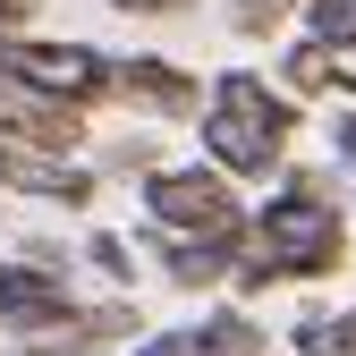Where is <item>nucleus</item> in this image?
Here are the masks:
<instances>
[{"label":"nucleus","mask_w":356,"mask_h":356,"mask_svg":"<svg viewBox=\"0 0 356 356\" xmlns=\"http://www.w3.org/2000/svg\"><path fill=\"white\" fill-rule=\"evenodd\" d=\"M272 76L289 85L305 111L331 102V42H323V34H289V42H280V60H272Z\"/></svg>","instance_id":"f8f14e48"},{"label":"nucleus","mask_w":356,"mask_h":356,"mask_svg":"<svg viewBox=\"0 0 356 356\" xmlns=\"http://www.w3.org/2000/svg\"><path fill=\"white\" fill-rule=\"evenodd\" d=\"M42 17V0H0V34H26Z\"/></svg>","instance_id":"aec40b11"},{"label":"nucleus","mask_w":356,"mask_h":356,"mask_svg":"<svg viewBox=\"0 0 356 356\" xmlns=\"http://www.w3.org/2000/svg\"><path fill=\"white\" fill-rule=\"evenodd\" d=\"M0 195H26V204H51V212H94L102 204V170H94V153L0 145Z\"/></svg>","instance_id":"0eeeda50"},{"label":"nucleus","mask_w":356,"mask_h":356,"mask_svg":"<svg viewBox=\"0 0 356 356\" xmlns=\"http://www.w3.org/2000/svg\"><path fill=\"white\" fill-rule=\"evenodd\" d=\"M348 212H356V187H348Z\"/></svg>","instance_id":"412c9836"},{"label":"nucleus","mask_w":356,"mask_h":356,"mask_svg":"<svg viewBox=\"0 0 356 356\" xmlns=\"http://www.w3.org/2000/svg\"><path fill=\"white\" fill-rule=\"evenodd\" d=\"M161 161H170V153L145 136V127H136V136H111V145L94 136V170H102V187H111V178H127V187H136V178H153Z\"/></svg>","instance_id":"2eb2a0df"},{"label":"nucleus","mask_w":356,"mask_h":356,"mask_svg":"<svg viewBox=\"0 0 356 356\" xmlns=\"http://www.w3.org/2000/svg\"><path fill=\"white\" fill-rule=\"evenodd\" d=\"M323 153H331V170L356 187V102H323Z\"/></svg>","instance_id":"dca6fc26"},{"label":"nucleus","mask_w":356,"mask_h":356,"mask_svg":"<svg viewBox=\"0 0 356 356\" xmlns=\"http://www.w3.org/2000/svg\"><path fill=\"white\" fill-rule=\"evenodd\" d=\"M102 9H119V17H178V9H195V0H102Z\"/></svg>","instance_id":"6ab92c4d"},{"label":"nucleus","mask_w":356,"mask_h":356,"mask_svg":"<svg viewBox=\"0 0 356 356\" xmlns=\"http://www.w3.org/2000/svg\"><path fill=\"white\" fill-rule=\"evenodd\" d=\"M0 145H26V153H94V119L51 102V94H26V85H0Z\"/></svg>","instance_id":"1a4fd4ad"},{"label":"nucleus","mask_w":356,"mask_h":356,"mask_svg":"<svg viewBox=\"0 0 356 356\" xmlns=\"http://www.w3.org/2000/svg\"><path fill=\"white\" fill-rule=\"evenodd\" d=\"M76 272H94V289L102 297H136V280H145V246H136V229H85L76 238Z\"/></svg>","instance_id":"9b49d317"},{"label":"nucleus","mask_w":356,"mask_h":356,"mask_svg":"<svg viewBox=\"0 0 356 356\" xmlns=\"http://www.w3.org/2000/svg\"><path fill=\"white\" fill-rule=\"evenodd\" d=\"M119 356H187V339H178V323H170V331H145L136 348H119Z\"/></svg>","instance_id":"a211bd4d"},{"label":"nucleus","mask_w":356,"mask_h":356,"mask_svg":"<svg viewBox=\"0 0 356 356\" xmlns=\"http://www.w3.org/2000/svg\"><path fill=\"white\" fill-rule=\"evenodd\" d=\"M111 60H119V51H102V42L42 34V26L0 34V85L51 94V102H68V111H85V119H102V111H111Z\"/></svg>","instance_id":"20e7f679"},{"label":"nucleus","mask_w":356,"mask_h":356,"mask_svg":"<svg viewBox=\"0 0 356 356\" xmlns=\"http://www.w3.org/2000/svg\"><path fill=\"white\" fill-rule=\"evenodd\" d=\"M204 94H212V76H195L170 51H119L111 60V111L145 119V127H195Z\"/></svg>","instance_id":"423d86ee"},{"label":"nucleus","mask_w":356,"mask_h":356,"mask_svg":"<svg viewBox=\"0 0 356 356\" xmlns=\"http://www.w3.org/2000/svg\"><path fill=\"white\" fill-rule=\"evenodd\" d=\"M136 246L161 263V280L178 297H229V272H238V238H170V229H145L136 220Z\"/></svg>","instance_id":"6e6552de"},{"label":"nucleus","mask_w":356,"mask_h":356,"mask_svg":"<svg viewBox=\"0 0 356 356\" xmlns=\"http://www.w3.org/2000/svg\"><path fill=\"white\" fill-rule=\"evenodd\" d=\"M297 34H323V42H356V0H305V26Z\"/></svg>","instance_id":"f3484780"},{"label":"nucleus","mask_w":356,"mask_h":356,"mask_svg":"<svg viewBox=\"0 0 356 356\" xmlns=\"http://www.w3.org/2000/svg\"><path fill=\"white\" fill-rule=\"evenodd\" d=\"M297 145H305V102L272 68H212V94L195 111V153L220 178H238L246 195H263L297 161Z\"/></svg>","instance_id":"f03ea898"},{"label":"nucleus","mask_w":356,"mask_h":356,"mask_svg":"<svg viewBox=\"0 0 356 356\" xmlns=\"http://www.w3.org/2000/svg\"><path fill=\"white\" fill-rule=\"evenodd\" d=\"M246 187L220 178L204 153H170L153 178H136V212L145 229H170V238H238L246 229Z\"/></svg>","instance_id":"7ed1b4c3"},{"label":"nucleus","mask_w":356,"mask_h":356,"mask_svg":"<svg viewBox=\"0 0 356 356\" xmlns=\"http://www.w3.org/2000/svg\"><path fill=\"white\" fill-rule=\"evenodd\" d=\"M289 348L297 356H356V305H297V323H289Z\"/></svg>","instance_id":"ddd939ff"},{"label":"nucleus","mask_w":356,"mask_h":356,"mask_svg":"<svg viewBox=\"0 0 356 356\" xmlns=\"http://www.w3.org/2000/svg\"><path fill=\"white\" fill-rule=\"evenodd\" d=\"M85 314V289L76 272H42L26 254H0V339L34 348V339H68Z\"/></svg>","instance_id":"39448f33"},{"label":"nucleus","mask_w":356,"mask_h":356,"mask_svg":"<svg viewBox=\"0 0 356 356\" xmlns=\"http://www.w3.org/2000/svg\"><path fill=\"white\" fill-rule=\"evenodd\" d=\"M220 17L238 42H289L305 26V0H220Z\"/></svg>","instance_id":"4468645a"},{"label":"nucleus","mask_w":356,"mask_h":356,"mask_svg":"<svg viewBox=\"0 0 356 356\" xmlns=\"http://www.w3.org/2000/svg\"><path fill=\"white\" fill-rule=\"evenodd\" d=\"M178 339H187V356H272L263 323L246 314L238 297H212V305H195V323H178Z\"/></svg>","instance_id":"9d476101"},{"label":"nucleus","mask_w":356,"mask_h":356,"mask_svg":"<svg viewBox=\"0 0 356 356\" xmlns=\"http://www.w3.org/2000/svg\"><path fill=\"white\" fill-rule=\"evenodd\" d=\"M356 254V212L331 161H289L272 187L246 204V229H238V272L229 297H272V289H323L348 272Z\"/></svg>","instance_id":"f257e3e1"}]
</instances>
